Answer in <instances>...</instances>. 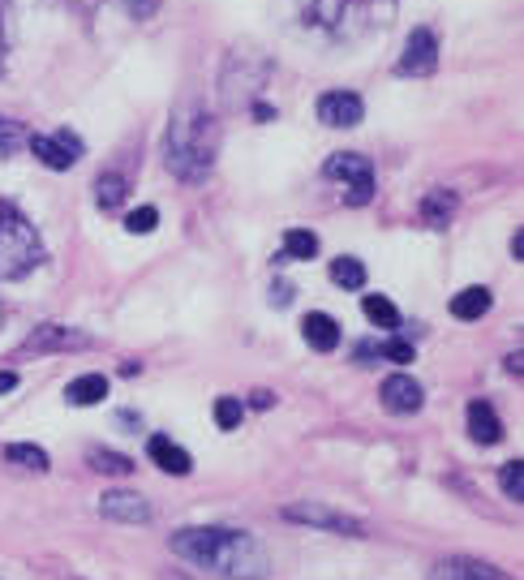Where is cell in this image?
<instances>
[{
	"label": "cell",
	"mask_w": 524,
	"mask_h": 580,
	"mask_svg": "<svg viewBox=\"0 0 524 580\" xmlns=\"http://www.w3.org/2000/svg\"><path fill=\"white\" fill-rule=\"evenodd\" d=\"M439 69V39L426 26H417V31L404 39V56H400V74H413V78H426Z\"/></svg>",
	"instance_id": "7"
},
{
	"label": "cell",
	"mask_w": 524,
	"mask_h": 580,
	"mask_svg": "<svg viewBox=\"0 0 524 580\" xmlns=\"http://www.w3.org/2000/svg\"><path fill=\"white\" fill-rule=\"evenodd\" d=\"M43 263V245L26 215L9 202H0V280H22L26 271Z\"/></svg>",
	"instance_id": "4"
},
{
	"label": "cell",
	"mask_w": 524,
	"mask_h": 580,
	"mask_svg": "<svg viewBox=\"0 0 524 580\" xmlns=\"http://www.w3.org/2000/svg\"><path fill=\"white\" fill-rule=\"evenodd\" d=\"M31 151H35L48 168L61 172V168H74V164H78L82 142H78L74 134H52V138H48V134H35V138H31Z\"/></svg>",
	"instance_id": "10"
},
{
	"label": "cell",
	"mask_w": 524,
	"mask_h": 580,
	"mask_svg": "<svg viewBox=\"0 0 524 580\" xmlns=\"http://www.w3.org/2000/svg\"><path fill=\"white\" fill-rule=\"evenodd\" d=\"M172 555L224 580H262L271 568L267 550L245 529H177L172 533Z\"/></svg>",
	"instance_id": "1"
},
{
	"label": "cell",
	"mask_w": 524,
	"mask_h": 580,
	"mask_svg": "<svg viewBox=\"0 0 524 580\" xmlns=\"http://www.w3.org/2000/svg\"><path fill=\"white\" fill-rule=\"evenodd\" d=\"M13 387H18V374H13V370H0V391H13Z\"/></svg>",
	"instance_id": "31"
},
{
	"label": "cell",
	"mask_w": 524,
	"mask_h": 580,
	"mask_svg": "<svg viewBox=\"0 0 524 580\" xmlns=\"http://www.w3.org/2000/svg\"><path fill=\"white\" fill-rule=\"evenodd\" d=\"M421 383L409 379V374H391V379L383 383V404L391 413H417L421 409Z\"/></svg>",
	"instance_id": "12"
},
{
	"label": "cell",
	"mask_w": 524,
	"mask_h": 580,
	"mask_svg": "<svg viewBox=\"0 0 524 580\" xmlns=\"http://www.w3.org/2000/svg\"><path fill=\"white\" fill-rule=\"evenodd\" d=\"M99 512H104L108 520H121V525H147L151 503L142 495H129V490H112V495L99 499Z\"/></svg>",
	"instance_id": "11"
},
{
	"label": "cell",
	"mask_w": 524,
	"mask_h": 580,
	"mask_svg": "<svg viewBox=\"0 0 524 580\" xmlns=\"http://www.w3.org/2000/svg\"><path fill=\"white\" fill-rule=\"evenodd\" d=\"M5 456L13 464H22V469H35V473L48 469V452H43V447H31V443H13V447H5Z\"/></svg>",
	"instance_id": "24"
},
{
	"label": "cell",
	"mask_w": 524,
	"mask_h": 580,
	"mask_svg": "<svg viewBox=\"0 0 524 580\" xmlns=\"http://www.w3.org/2000/svg\"><path fill=\"white\" fill-rule=\"evenodd\" d=\"M5 52H9V43H5V22H0V69H5Z\"/></svg>",
	"instance_id": "32"
},
{
	"label": "cell",
	"mask_w": 524,
	"mask_h": 580,
	"mask_svg": "<svg viewBox=\"0 0 524 580\" xmlns=\"http://www.w3.org/2000/svg\"><path fill=\"white\" fill-rule=\"evenodd\" d=\"M215 151H220V121L207 112V104H181L172 112L168 138H164V159L172 168V177L185 185H198L211 177Z\"/></svg>",
	"instance_id": "2"
},
{
	"label": "cell",
	"mask_w": 524,
	"mask_h": 580,
	"mask_svg": "<svg viewBox=\"0 0 524 580\" xmlns=\"http://www.w3.org/2000/svg\"><path fill=\"white\" fill-rule=\"evenodd\" d=\"M91 464L99 473H116V477H125L129 469H134V464H129L125 456H116V452H91Z\"/></svg>",
	"instance_id": "28"
},
{
	"label": "cell",
	"mask_w": 524,
	"mask_h": 580,
	"mask_svg": "<svg viewBox=\"0 0 524 580\" xmlns=\"http://www.w3.org/2000/svg\"><path fill=\"white\" fill-rule=\"evenodd\" d=\"M391 5L396 0H288V18L310 39L348 43L370 26H387Z\"/></svg>",
	"instance_id": "3"
},
{
	"label": "cell",
	"mask_w": 524,
	"mask_h": 580,
	"mask_svg": "<svg viewBox=\"0 0 524 580\" xmlns=\"http://www.w3.org/2000/svg\"><path fill=\"white\" fill-rule=\"evenodd\" d=\"M361 116H366V104L353 91H327L318 99V121L331 129H353V125H361Z\"/></svg>",
	"instance_id": "8"
},
{
	"label": "cell",
	"mask_w": 524,
	"mask_h": 580,
	"mask_svg": "<svg viewBox=\"0 0 524 580\" xmlns=\"http://www.w3.org/2000/svg\"><path fill=\"white\" fill-rule=\"evenodd\" d=\"M129 9H134L138 18H151V13L159 9V0H129Z\"/></svg>",
	"instance_id": "30"
},
{
	"label": "cell",
	"mask_w": 524,
	"mask_h": 580,
	"mask_svg": "<svg viewBox=\"0 0 524 580\" xmlns=\"http://www.w3.org/2000/svg\"><path fill=\"white\" fill-rule=\"evenodd\" d=\"M155 224H159L155 207H138V211H129V220H125V228L134 232V237H147V232H155Z\"/></svg>",
	"instance_id": "27"
},
{
	"label": "cell",
	"mask_w": 524,
	"mask_h": 580,
	"mask_svg": "<svg viewBox=\"0 0 524 580\" xmlns=\"http://www.w3.org/2000/svg\"><path fill=\"white\" fill-rule=\"evenodd\" d=\"M327 177L344 181V198L353 202V207H366V202L374 198V168H370L366 155H331Z\"/></svg>",
	"instance_id": "5"
},
{
	"label": "cell",
	"mask_w": 524,
	"mask_h": 580,
	"mask_svg": "<svg viewBox=\"0 0 524 580\" xmlns=\"http://www.w3.org/2000/svg\"><path fill=\"white\" fill-rule=\"evenodd\" d=\"M451 215H456V194L451 190H430L426 198H421V220H426L430 228H447Z\"/></svg>",
	"instance_id": "17"
},
{
	"label": "cell",
	"mask_w": 524,
	"mask_h": 580,
	"mask_svg": "<svg viewBox=\"0 0 524 580\" xmlns=\"http://www.w3.org/2000/svg\"><path fill=\"white\" fill-rule=\"evenodd\" d=\"M241 400L237 396H220L215 400V422H220V430H237L241 426Z\"/></svg>",
	"instance_id": "26"
},
{
	"label": "cell",
	"mask_w": 524,
	"mask_h": 580,
	"mask_svg": "<svg viewBox=\"0 0 524 580\" xmlns=\"http://www.w3.org/2000/svg\"><path fill=\"white\" fill-rule=\"evenodd\" d=\"M65 396H69V404H78V409H86V404H99L108 396V379L104 374H82V379H74L65 387Z\"/></svg>",
	"instance_id": "18"
},
{
	"label": "cell",
	"mask_w": 524,
	"mask_h": 580,
	"mask_svg": "<svg viewBox=\"0 0 524 580\" xmlns=\"http://www.w3.org/2000/svg\"><path fill=\"white\" fill-rule=\"evenodd\" d=\"M284 520H297V525H310V529H327V533H348V538H361L366 525L357 516H344L336 507H323V503H293L284 507Z\"/></svg>",
	"instance_id": "6"
},
{
	"label": "cell",
	"mask_w": 524,
	"mask_h": 580,
	"mask_svg": "<svg viewBox=\"0 0 524 580\" xmlns=\"http://www.w3.org/2000/svg\"><path fill=\"white\" fill-rule=\"evenodd\" d=\"M378 357H391V361H413V344H404V340H387V344H378Z\"/></svg>",
	"instance_id": "29"
},
{
	"label": "cell",
	"mask_w": 524,
	"mask_h": 580,
	"mask_svg": "<svg viewBox=\"0 0 524 580\" xmlns=\"http://www.w3.org/2000/svg\"><path fill=\"white\" fill-rule=\"evenodd\" d=\"M499 486H503V495L507 499H524V464L520 460H507L503 469H499Z\"/></svg>",
	"instance_id": "25"
},
{
	"label": "cell",
	"mask_w": 524,
	"mask_h": 580,
	"mask_svg": "<svg viewBox=\"0 0 524 580\" xmlns=\"http://www.w3.org/2000/svg\"><path fill=\"white\" fill-rule=\"evenodd\" d=\"M331 280L340 288H348V293H357V288H366V267H361L357 258H336V263H331Z\"/></svg>",
	"instance_id": "21"
},
{
	"label": "cell",
	"mask_w": 524,
	"mask_h": 580,
	"mask_svg": "<svg viewBox=\"0 0 524 580\" xmlns=\"http://www.w3.org/2000/svg\"><path fill=\"white\" fill-rule=\"evenodd\" d=\"M469 434H473L477 443H486V447L503 439V422L494 417V409H490L486 400H473L469 404Z\"/></svg>",
	"instance_id": "16"
},
{
	"label": "cell",
	"mask_w": 524,
	"mask_h": 580,
	"mask_svg": "<svg viewBox=\"0 0 524 580\" xmlns=\"http://www.w3.org/2000/svg\"><path fill=\"white\" fill-rule=\"evenodd\" d=\"M95 190H99V194H95L99 207H104V211H116V207L125 202V177H121V172H104Z\"/></svg>",
	"instance_id": "23"
},
{
	"label": "cell",
	"mask_w": 524,
	"mask_h": 580,
	"mask_svg": "<svg viewBox=\"0 0 524 580\" xmlns=\"http://www.w3.org/2000/svg\"><path fill=\"white\" fill-rule=\"evenodd\" d=\"M430 580H512V576H503L499 568L477 563V559H443Z\"/></svg>",
	"instance_id": "13"
},
{
	"label": "cell",
	"mask_w": 524,
	"mask_h": 580,
	"mask_svg": "<svg viewBox=\"0 0 524 580\" xmlns=\"http://www.w3.org/2000/svg\"><path fill=\"white\" fill-rule=\"evenodd\" d=\"M361 310H366V318L374 327H383V331H396L400 327V310L391 306L387 297H378V293H370L366 301H361Z\"/></svg>",
	"instance_id": "20"
},
{
	"label": "cell",
	"mask_w": 524,
	"mask_h": 580,
	"mask_svg": "<svg viewBox=\"0 0 524 580\" xmlns=\"http://www.w3.org/2000/svg\"><path fill=\"white\" fill-rule=\"evenodd\" d=\"M486 310H490V288H464V293L451 297V314L464 318V323H469V318H482Z\"/></svg>",
	"instance_id": "19"
},
{
	"label": "cell",
	"mask_w": 524,
	"mask_h": 580,
	"mask_svg": "<svg viewBox=\"0 0 524 580\" xmlns=\"http://www.w3.org/2000/svg\"><path fill=\"white\" fill-rule=\"evenodd\" d=\"M147 452H151V460L159 464V469H164V473H172V477H185L189 469H194V460H189V452H185V447H177L172 439H164V434H155Z\"/></svg>",
	"instance_id": "14"
},
{
	"label": "cell",
	"mask_w": 524,
	"mask_h": 580,
	"mask_svg": "<svg viewBox=\"0 0 524 580\" xmlns=\"http://www.w3.org/2000/svg\"><path fill=\"white\" fill-rule=\"evenodd\" d=\"M301 331H305V344L318 348V353H336L340 348V327H336L331 314H310L301 323Z\"/></svg>",
	"instance_id": "15"
},
{
	"label": "cell",
	"mask_w": 524,
	"mask_h": 580,
	"mask_svg": "<svg viewBox=\"0 0 524 580\" xmlns=\"http://www.w3.org/2000/svg\"><path fill=\"white\" fill-rule=\"evenodd\" d=\"M86 344H91V336H82L74 327L43 323L22 340V353H65V348H86Z\"/></svg>",
	"instance_id": "9"
},
{
	"label": "cell",
	"mask_w": 524,
	"mask_h": 580,
	"mask_svg": "<svg viewBox=\"0 0 524 580\" xmlns=\"http://www.w3.org/2000/svg\"><path fill=\"white\" fill-rule=\"evenodd\" d=\"M318 254V237L310 228H288L284 232V258H314Z\"/></svg>",
	"instance_id": "22"
}]
</instances>
